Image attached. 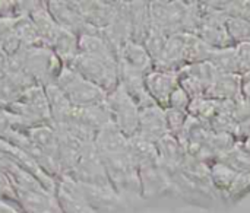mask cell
Segmentation results:
<instances>
[{
    "label": "cell",
    "mask_w": 250,
    "mask_h": 213,
    "mask_svg": "<svg viewBox=\"0 0 250 213\" xmlns=\"http://www.w3.org/2000/svg\"><path fill=\"white\" fill-rule=\"evenodd\" d=\"M12 130H23V126L15 114H12L7 108L0 107V139Z\"/></svg>",
    "instance_id": "74e56055"
},
{
    "label": "cell",
    "mask_w": 250,
    "mask_h": 213,
    "mask_svg": "<svg viewBox=\"0 0 250 213\" xmlns=\"http://www.w3.org/2000/svg\"><path fill=\"white\" fill-rule=\"evenodd\" d=\"M56 197L63 213H97L82 197L78 183L69 177L57 180Z\"/></svg>",
    "instance_id": "7c38bea8"
},
{
    "label": "cell",
    "mask_w": 250,
    "mask_h": 213,
    "mask_svg": "<svg viewBox=\"0 0 250 213\" xmlns=\"http://www.w3.org/2000/svg\"><path fill=\"white\" fill-rule=\"evenodd\" d=\"M50 48L64 66H70L75 57L79 54V37L70 31L59 28L54 39L50 44Z\"/></svg>",
    "instance_id": "4316f807"
},
{
    "label": "cell",
    "mask_w": 250,
    "mask_h": 213,
    "mask_svg": "<svg viewBox=\"0 0 250 213\" xmlns=\"http://www.w3.org/2000/svg\"><path fill=\"white\" fill-rule=\"evenodd\" d=\"M56 85L67 95L69 101L75 108L92 107L104 104L107 99V92L92 82L82 77L70 66H64L56 80Z\"/></svg>",
    "instance_id": "7a4b0ae2"
},
{
    "label": "cell",
    "mask_w": 250,
    "mask_h": 213,
    "mask_svg": "<svg viewBox=\"0 0 250 213\" xmlns=\"http://www.w3.org/2000/svg\"><path fill=\"white\" fill-rule=\"evenodd\" d=\"M16 193L19 208L23 213H63L59 206L56 194H51L44 189Z\"/></svg>",
    "instance_id": "9a60e30c"
},
{
    "label": "cell",
    "mask_w": 250,
    "mask_h": 213,
    "mask_svg": "<svg viewBox=\"0 0 250 213\" xmlns=\"http://www.w3.org/2000/svg\"><path fill=\"white\" fill-rule=\"evenodd\" d=\"M242 75H223L205 92V98L215 101H234L242 95Z\"/></svg>",
    "instance_id": "603a6c76"
},
{
    "label": "cell",
    "mask_w": 250,
    "mask_h": 213,
    "mask_svg": "<svg viewBox=\"0 0 250 213\" xmlns=\"http://www.w3.org/2000/svg\"><path fill=\"white\" fill-rule=\"evenodd\" d=\"M129 151H130V155H132L138 170L145 168V167H154V165L160 164L157 145L146 140L141 135H136L129 139Z\"/></svg>",
    "instance_id": "83f0119b"
},
{
    "label": "cell",
    "mask_w": 250,
    "mask_h": 213,
    "mask_svg": "<svg viewBox=\"0 0 250 213\" xmlns=\"http://www.w3.org/2000/svg\"><path fill=\"white\" fill-rule=\"evenodd\" d=\"M15 18H18L16 1L0 0V20H3V19H15Z\"/></svg>",
    "instance_id": "60d3db41"
},
{
    "label": "cell",
    "mask_w": 250,
    "mask_h": 213,
    "mask_svg": "<svg viewBox=\"0 0 250 213\" xmlns=\"http://www.w3.org/2000/svg\"><path fill=\"white\" fill-rule=\"evenodd\" d=\"M22 72L28 75L37 85L45 86L56 83L64 64L48 47L21 48Z\"/></svg>",
    "instance_id": "3957f363"
},
{
    "label": "cell",
    "mask_w": 250,
    "mask_h": 213,
    "mask_svg": "<svg viewBox=\"0 0 250 213\" xmlns=\"http://www.w3.org/2000/svg\"><path fill=\"white\" fill-rule=\"evenodd\" d=\"M28 16L31 18L32 23L35 25L41 39L44 41V44L50 48V44L54 39L60 26L54 22L53 16L50 15L48 7H47V1L37 0L34 9L31 10V13Z\"/></svg>",
    "instance_id": "484cf974"
},
{
    "label": "cell",
    "mask_w": 250,
    "mask_h": 213,
    "mask_svg": "<svg viewBox=\"0 0 250 213\" xmlns=\"http://www.w3.org/2000/svg\"><path fill=\"white\" fill-rule=\"evenodd\" d=\"M70 67L76 70L82 77L100 86L107 94L113 92L120 80H119V63H108L88 54L79 53L72 61Z\"/></svg>",
    "instance_id": "277c9868"
},
{
    "label": "cell",
    "mask_w": 250,
    "mask_h": 213,
    "mask_svg": "<svg viewBox=\"0 0 250 213\" xmlns=\"http://www.w3.org/2000/svg\"><path fill=\"white\" fill-rule=\"evenodd\" d=\"M211 53L212 48L207 42H204L199 38V35L185 32V47H183L185 64H196V63L208 61Z\"/></svg>",
    "instance_id": "f1b7e54d"
},
{
    "label": "cell",
    "mask_w": 250,
    "mask_h": 213,
    "mask_svg": "<svg viewBox=\"0 0 250 213\" xmlns=\"http://www.w3.org/2000/svg\"><path fill=\"white\" fill-rule=\"evenodd\" d=\"M23 133L26 135V137L29 139V142L40 149L41 152H44L48 156H53L57 159V148H59V136L57 132L54 129V126H35V127H29L25 129Z\"/></svg>",
    "instance_id": "cb8c5ba5"
},
{
    "label": "cell",
    "mask_w": 250,
    "mask_h": 213,
    "mask_svg": "<svg viewBox=\"0 0 250 213\" xmlns=\"http://www.w3.org/2000/svg\"><path fill=\"white\" fill-rule=\"evenodd\" d=\"M145 86L155 104L164 110L170 105L171 94L179 88L177 72H161L151 70L145 75Z\"/></svg>",
    "instance_id": "30bf717a"
},
{
    "label": "cell",
    "mask_w": 250,
    "mask_h": 213,
    "mask_svg": "<svg viewBox=\"0 0 250 213\" xmlns=\"http://www.w3.org/2000/svg\"><path fill=\"white\" fill-rule=\"evenodd\" d=\"M119 61L146 75L151 70H154V60L145 50L144 44L127 41L119 53Z\"/></svg>",
    "instance_id": "d6986e66"
},
{
    "label": "cell",
    "mask_w": 250,
    "mask_h": 213,
    "mask_svg": "<svg viewBox=\"0 0 250 213\" xmlns=\"http://www.w3.org/2000/svg\"><path fill=\"white\" fill-rule=\"evenodd\" d=\"M201 9H202V20L198 31L199 38L204 42H207L212 50L234 47V42L230 38L226 26L227 15L224 12L211 7L207 1L201 3Z\"/></svg>",
    "instance_id": "52a82bcc"
},
{
    "label": "cell",
    "mask_w": 250,
    "mask_h": 213,
    "mask_svg": "<svg viewBox=\"0 0 250 213\" xmlns=\"http://www.w3.org/2000/svg\"><path fill=\"white\" fill-rule=\"evenodd\" d=\"M78 187L83 200L97 213L116 211L123 203L113 187H100L82 183H78Z\"/></svg>",
    "instance_id": "5bb4252c"
},
{
    "label": "cell",
    "mask_w": 250,
    "mask_h": 213,
    "mask_svg": "<svg viewBox=\"0 0 250 213\" xmlns=\"http://www.w3.org/2000/svg\"><path fill=\"white\" fill-rule=\"evenodd\" d=\"M7 73H9V58L0 50V79L4 77Z\"/></svg>",
    "instance_id": "b9f144b4"
},
{
    "label": "cell",
    "mask_w": 250,
    "mask_h": 213,
    "mask_svg": "<svg viewBox=\"0 0 250 213\" xmlns=\"http://www.w3.org/2000/svg\"><path fill=\"white\" fill-rule=\"evenodd\" d=\"M190 97L179 86L170 97V105L168 108L176 110V111H182V113H188L189 105H190Z\"/></svg>",
    "instance_id": "f35d334b"
},
{
    "label": "cell",
    "mask_w": 250,
    "mask_h": 213,
    "mask_svg": "<svg viewBox=\"0 0 250 213\" xmlns=\"http://www.w3.org/2000/svg\"><path fill=\"white\" fill-rule=\"evenodd\" d=\"M47 7L50 15L53 16L54 22L78 37L82 34H91V32H98V29L89 26L83 18L81 16L79 10L75 6V1H66V0H50L47 1Z\"/></svg>",
    "instance_id": "9c48e42d"
},
{
    "label": "cell",
    "mask_w": 250,
    "mask_h": 213,
    "mask_svg": "<svg viewBox=\"0 0 250 213\" xmlns=\"http://www.w3.org/2000/svg\"><path fill=\"white\" fill-rule=\"evenodd\" d=\"M6 108L21 120L23 130L44 124L54 126L45 97V89L41 85L31 86L21 95L18 101L7 105Z\"/></svg>",
    "instance_id": "6da1fadb"
},
{
    "label": "cell",
    "mask_w": 250,
    "mask_h": 213,
    "mask_svg": "<svg viewBox=\"0 0 250 213\" xmlns=\"http://www.w3.org/2000/svg\"><path fill=\"white\" fill-rule=\"evenodd\" d=\"M79 53L88 54L91 57H95L108 63H119L117 53L111 48V45L101 35V31L79 35Z\"/></svg>",
    "instance_id": "ac0fdd59"
},
{
    "label": "cell",
    "mask_w": 250,
    "mask_h": 213,
    "mask_svg": "<svg viewBox=\"0 0 250 213\" xmlns=\"http://www.w3.org/2000/svg\"><path fill=\"white\" fill-rule=\"evenodd\" d=\"M44 89H45V97L48 101L53 124H60V123L69 121L75 107L69 101L67 95L56 83L45 85Z\"/></svg>",
    "instance_id": "44dd1931"
},
{
    "label": "cell",
    "mask_w": 250,
    "mask_h": 213,
    "mask_svg": "<svg viewBox=\"0 0 250 213\" xmlns=\"http://www.w3.org/2000/svg\"><path fill=\"white\" fill-rule=\"evenodd\" d=\"M226 26L234 45L250 42V20L239 16H227Z\"/></svg>",
    "instance_id": "836d02e7"
},
{
    "label": "cell",
    "mask_w": 250,
    "mask_h": 213,
    "mask_svg": "<svg viewBox=\"0 0 250 213\" xmlns=\"http://www.w3.org/2000/svg\"><path fill=\"white\" fill-rule=\"evenodd\" d=\"M217 161L224 164L226 167L231 168L233 171H236L239 174L250 175V155L240 148L239 143L233 149H230L227 154L220 156Z\"/></svg>",
    "instance_id": "d6a6232c"
},
{
    "label": "cell",
    "mask_w": 250,
    "mask_h": 213,
    "mask_svg": "<svg viewBox=\"0 0 250 213\" xmlns=\"http://www.w3.org/2000/svg\"><path fill=\"white\" fill-rule=\"evenodd\" d=\"M166 117H167V124H168L170 135H173L176 139H179L183 129H185V124H186V120H188L189 114L167 108L166 110Z\"/></svg>",
    "instance_id": "8d00e7d4"
},
{
    "label": "cell",
    "mask_w": 250,
    "mask_h": 213,
    "mask_svg": "<svg viewBox=\"0 0 250 213\" xmlns=\"http://www.w3.org/2000/svg\"><path fill=\"white\" fill-rule=\"evenodd\" d=\"M105 104L111 113L113 123L127 139L139 133V108L120 83L107 95Z\"/></svg>",
    "instance_id": "5b68a950"
},
{
    "label": "cell",
    "mask_w": 250,
    "mask_h": 213,
    "mask_svg": "<svg viewBox=\"0 0 250 213\" xmlns=\"http://www.w3.org/2000/svg\"><path fill=\"white\" fill-rule=\"evenodd\" d=\"M170 37H167L166 34H163L161 31L152 28L149 35L146 37L145 42H144V47L145 50L148 51V54L151 56V58L154 60V63L161 57L166 45H167V41H168Z\"/></svg>",
    "instance_id": "e575fe53"
},
{
    "label": "cell",
    "mask_w": 250,
    "mask_h": 213,
    "mask_svg": "<svg viewBox=\"0 0 250 213\" xmlns=\"http://www.w3.org/2000/svg\"><path fill=\"white\" fill-rule=\"evenodd\" d=\"M72 121L81 123L95 132L103 129L104 126L113 123L111 113L107 107V104H100V105H92V107H83V108H73ZM69 120V121H70Z\"/></svg>",
    "instance_id": "7402d4cb"
},
{
    "label": "cell",
    "mask_w": 250,
    "mask_h": 213,
    "mask_svg": "<svg viewBox=\"0 0 250 213\" xmlns=\"http://www.w3.org/2000/svg\"><path fill=\"white\" fill-rule=\"evenodd\" d=\"M141 192L144 197H154L168 187L170 175L158 165L139 168Z\"/></svg>",
    "instance_id": "d4e9b609"
},
{
    "label": "cell",
    "mask_w": 250,
    "mask_h": 213,
    "mask_svg": "<svg viewBox=\"0 0 250 213\" xmlns=\"http://www.w3.org/2000/svg\"><path fill=\"white\" fill-rule=\"evenodd\" d=\"M16 35L25 48H38V47H47L44 41L41 39L35 25L32 23L29 16H18L13 19Z\"/></svg>",
    "instance_id": "f546056e"
},
{
    "label": "cell",
    "mask_w": 250,
    "mask_h": 213,
    "mask_svg": "<svg viewBox=\"0 0 250 213\" xmlns=\"http://www.w3.org/2000/svg\"><path fill=\"white\" fill-rule=\"evenodd\" d=\"M132 41L144 44L152 29V20L148 1H129Z\"/></svg>",
    "instance_id": "ffe728a7"
},
{
    "label": "cell",
    "mask_w": 250,
    "mask_h": 213,
    "mask_svg": "<svg viewBox=\"0 0 250 213\" xmlns=\"http://www.w3.org/2000/svg\"><path fill=\"white\" fill-rule=\"evenodd\" d=\"M69 178L82 184L111 187L104 162L94 143H86L82 146L79 162L76 168L72 171V174L69 175Z\"/></svg>",
    "instance_id": "8992f818"
},
{
    "label": "cell",
    "mask_w": 250,
    "mask_h": 213,
    "mask_svg": "<svg viewBox=\"0 0 250 213\" xmlns=\"http://www.w3.org/2000/svg\"><path fill=\"white\" fill-rule=\"evenodd\" d=\"M138 135H141L142 137H145L152 143H157L160 139L170 135L166 110L158 105H152L145 110H141Z\"/></svg>",
    "instance_id": "8fae6325"
},
{
    "label": "cell",
    "mask_w": 250,
    "mask_h": 213,
    "mask_svg": "<svg viewBox=\"0 0 250 213\" xmlns=\"http://www.w3.org/2000/svg\"><path fill=\"white\" fill-rule=\"evenodd\" d=\"M243 77H246V79H250V73H248L246 76H243Z\"/></svg>",
    "instance_id": "7bdbcfd3"
},
{
    "label": "cell",
    "mask_w": 250,
    "mask_h": 213,
    "mask_svg": "<svg viewBox=\"0 0 250 213\" xmlns=\"http://www.w3.org/2000/svg\"><path fill=\"white\" fill-rule=\"evenodd\" d=\"M0 203H7V205L19 208L16 189L12 180L9 178V175L3 170H0Z\"/></svg>",
    "instance_id": "d590c367"
},
{
    "label": "cell",
    "mask_w": 250,
    "mask_h": 213,
    "mask_svg": "<svg viewBox=\"0 0 250 213\" xmlns=\"http://www.w3.org/2000/svg\"><path fill=\"white\" fill-rule=\"evenodd\" d=\"M183 47H185V32L170 37L161 57L154 63V70L179 72L182 67H185L186 64L183 57Z\"/></svg>",
    "instance_id": "e0dca14e"
},
{
    "label": "cell",
    "mask_w": 250,
    "mask_h": 213,
    "mask_svg": "<svg viewBox=\"0 0 250 213\" xmlns=\"http://www.w3.org/2000/svg\"><path fill=\"white\" fill-rule=\"evenodd\" d=\"M209 61L224 75H240L236 45L221 50H212Z\"/></svg>",
    "instance_id": "4dcf8cb0"
},
{
    "label": "cell",
    "mask_w": 250,
    "mask_h": 213,
    "mask_svg": "<svg viewBox=\"0 0 250 213\" xmlns=\"http://www.w3.org/2000/svg\"><path fill=\"white\" fill-rule=\"evenodd\" d=\"M94 145L101 156L129 151V139L117 129L114 123L107 124L97 132Z\"/></svg>",
    "instance_id": "2e32d148"
},
{
    "label": "cell",
    "mask_w": 250,
    "mask_h": 213,
    "mask_svg": "<svg viewBox=\"0 0 250 213\" xmlns=\"http://www.w3.org/2000/svg\"><path fill=\"white\" fill-rule=\"evenodd\" d=\"M149 13L152 28L161 31L167 37L183 32L185 1H151Z\"/></svg>",
    "instance_id": "ba28073f"
},
{
    "label": "cell",
    "mask_w": 250,
    "mask_h": 213,
    "mask_svg": "<svg viewBox=\"0 0 250 213\" xmlns=\"http://www.w3.org/2000/svg\"><path fill=\"white\" fill-rule=\"evenodd\" d=\"M236 51H237V58H239V66H240V75L246 76L248 73H250V42L237 44Z\"/></svg>",
    "instance_id": "ab89813d"
},
{
    "label": "cell",
    "mask_w": 250,
    "mask_h": 213,
    "mask_svg": "<svg viewBox=\"0 0 250 213\" xmlns=\"http://www.w3.org/2000/svg\"><path fill=\"white\" fill-rule=\"evenodd\" d=\"M22 48V44L16 35L13 19L0 20V50L4 56L10 57Z\"/></svg>",
    "instance_id": "1f68e13d"
},
{
    "label": "cell",
    "mask_w": 250,
    "mask_h": 213,
    "mask_svg": "<svg viewBox=\"0 0 250 213\" xmlns=\"http://www.w3.org/2000/svg\"><path fill=\"white\" fill-rule=\"evenodd\" d=\"M76 9L79 10L81 16L83 18V20L98 29L103 31L107 26H110V23L113 22L114 16H116V1H75Z\"/></svg>",
    "instance_id": "4fadbf2b"
}]
</instances>
